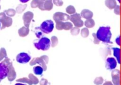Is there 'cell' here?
Masks as SVG:
<instances>
[{"label": "cell", "mask_w": 121, "mask_h": 85, "mask_svg": "<svg viewBox=\"0 0 121 85\" xmlns=\"http://www.w3.org/2000/svg\"><path fill=\"white\" fill-rule=\"evenodd\" d=\"M64 25H65V22L63 21H59L56 22V29L57 30H63L64 29Z\"/></svg>", "instance_id": "28"}, {"label": "cell", "mask_w": 121, "mask_h": 85, "mask_svg": "<svg viewBox=\"0 0 121 85\" xmlns=\"http://www.w3.org/2000/svg\"><path fill=\"white\" fill-rule=\"evenodd\" d=\"M96 35L98 39L104 43H112V42H111L112 33L111 32V28L109 27H100Z\"/></svg>", "instance_id": "1"}, {"label": "cell", "mask_w": 121, "mask_h": 85, "mask_svg": "<svg viewBox=\"0 0 121 85\" xmlns=\"http://www.w3.org/2000/svg\"><path fill=\"white\" fill-rule=\"evenodd\" d=\"M35 1H37V2L38 3V4H39L41 3V2H44V1H46V0H35Z\"/></svg>", "instance_id": "43"}, {"label": "cell", "mask_w": 121, "mask_h": 85, "mask_svg": "<svg viewBox=\"0 0 121 85\" xmlns=\"http://www.w3.org/2000/svg\"><path fill=\"white\" fill-rule=\"evenodd\" d=\"M70 33L72 35H78L80 32V29L78 27H74L70 29Z\"/></svg>", "instance_id": "30"}, {"label": "cell", "mask_w": 121, "mask_h": 85, "mask_svg": "<svg viewBox=\"0 0 121 85\" xmlns=\"http://www.w3.org/2000/svg\"><path fill=\"white\" fill-rule=\"evenodd\" d=\"M40 58L41 59H43V60L44 61L46 64H47L48 63V57L47 56H46V55H43Z\"/></svg>", "instance_id": "40"}, {"label": "cell", "mask_w": 121, "mask_h": 85, "mask_svg": "<svg viewBox=\"0 0 121 85\" xmlns=\"http://www.w3.org/2000/svg\"><path fill=\"white\" fill-rule=\"evenodd\" d=\"M70 19V16L67 14H65L61 12H56L53 15V19L56 21V22L59 21H66Z\"/></svg>", "instance_id": "6"}, {"label": "cell", "mask_w": 121, "mask_h": 85, "mask_svg": "<svg viewBox=\"0 0 121 85\" xmlns=\"http://www.w3.org/2000/svg\"><path fill=\"white\" fill-rule=\"evenodd\" d=\"M58 43V39L56 36H53L51 38V46L52 47H55Z\"/></svg>", "instance_id": "29"}, {"label": "cell", "mask_w": 121, "mask_h": 85, "mask_svg": "<svg viewBox=\"0 0 121 85\" xmlns=\"http://www.w3.org/2000/svg\"><path fill=\"white\" fill-rule=\"evenodd\" d=\"M112 49L113 51V55L117 58V61L118 62V63H121V49L118 48H112Z\"/></svg>", "instance_id": "15"}, {"label": "cell", "mask_w": 121, "mask_h": 85, "mask_svg": "<svg viewBox=\"0 0 121 85\" xmlns=\"http://www.w3.org/2000/svg\"><path fill=\"white\" fill-rule=\"evenodd\" d=\"M35 31H35V35H36V36H37L38 38H40L43 35L42 31L40 30V27H39V28H38V27L37 28H35Z\"/></svg>", "instance_id": "34"}, {"label": "cell", "mask_w": 121, "mask_h": 85, "mask_svg": "<svg viewBox=\"0 0 121 85\" xmlns=\"http://www.w3.org/2000/svg\"><path fill=\"white\" fill-rule=\"evenodd\" d=\"M47 84H48V81L46 79H42L40 81V85H47Z\"/></svg>", "instance_id": "39"}, {"label": "cell", "mask_w": 121, "mask_h": 85, "mask_svg": "<svg viewBox=\"0 0 121 85\" xmlns=\"http://www.w3.org/2000/svg\"><path fill=\"white\" fill-rule=\"evenodd\" d=\"M120 6L117 5L114 8V12L117 15H120Z\"/></svg>", "instance_id": "36"}, {"label": "cell", "mask_w": 121, "mask_h": 85, "mask_svg": "<svg viewBox=\"0 0 121 85\" xmlns=\"http://www.w3.org/2000/svg\"><path fill=\"white\" fill-rule=\"evenodd\" d=\"M8 73L7 77H8V79L9 82H12V81H14L15 79L16 78L17 74L15 71L14 67H13V65L12 62H11L8 66Z\"/></svg>", "instance_id": "8"}, {"label": "cell", "mask_w": 121, "mask_h": 85, "mask_svg": "<svg viewBox=\"0 0 121 85\" xmlns=\"http://www.w3.org/2000/svg\"><path fill=\"white\" fill-rule=\"evenodd\" d=\"M66 12L68 14L70 15H72V14H74V13H76V9L72 5H69L66 8Z\"/></svg>", "instance_id": "25"}, {"label": "cell", "mask_w": 121, "mask_h": 85, "mask_svg": "<svg viewBox=\"0 0 121 85\" xmlns=\"http://www.w3.org/2000/svg\"><path fill=\"white\" fill-rule=\"evenodd\" d=\"M1 80H0V82H1Z\"/></svg>", "instance_id": "49"}, {"label": "cell", "mask_w": 121, "mask_h": 85, "mask_svg": "<svg viewBox=\"0 0 121 85\" xmlns=\"http://www.w3.org/2000/svg\"><path fill=\"white\" fill-rule=\"evenodd\" d=\"M27 4H19L16 8V12L18 14H21L27 8Z\"/></svg>", "instance_id": "22"}, {"label": "cell", "mask_w": 121, "mask_h": 85, "mask_svg": "<svg viewBox=\"0 0 121 85\" xmlns=\"http://www.w3.org/2000/svg\"><path fill=\"white\" fill-rule=\"evenodd\" d=\"M73 28V24L71 22H65V25H64V29L65 30H70Z\"/></svg>", "instance_id": "32"}, {"label": "cell", "mask_w": 121, "mask_h": 85, "mask_svg": "<svg viewBox=\"0 0 121 85\" xmlns=\"http://www.w3.org/2000/svg\"><path fill=\"white\" fill-rule=\"evenodd\" d=\"M105 5L110 9H114L115 7L117 5V1L116 0H106Z\"/></svg>", "instance_id": "16"}, {"label": "cell", "mask_w": 121, "mask_h": 85, "mask_svg": "<svg viewBox=\"0 0 121 85\" xmlns=\"http://www.w3.org/2000/svg\"><path fill=\"white\" fill-rule=\"evenodd\" d=\"M15 85H27L24 84V83H19V82H18V83H17Z\"/></svg>", "instance_id": "45"}, {"label": "cell", "mask_w": 121, "mask_h": 85, "mask_svg": "<svg viewBox=\"0 0 121 85\" xmlns=\"http://www.w3.org/2000/svg\"><path fill=\"white\" fill-rule=\"evenodd\" d=\"M117 66V61L114 58H108L106 60V68L108 70H114Z\"/></svg>", "instance_id": "7"}, {"label": "cell", "mask_w": 121, "mask_h": 85, "mask_svg": "<svg viewBox=\"0 0 121 85\" xmlns=\"http://www.w3.org/2000/svg\"><path fill=\"white\" fill-rule=\"evenodd\" d=\"M53 3L57 7L62 6L63 4V2L62 1V0H53Z\"/></svg>", "instance_id": "35"}, {"label": "cell", "mask_w": 121, "mask_h": 85, "mask_svg": "<svg viewBox=\"0 0 121 85\" xmlns=\"http://www.w3.org/2000/svg\"><path fill=\"white\" fill-rule=\"evenodd\" d=\"M8 73V67L2 62L0 63V80H2L7 77Z\"/></svg>", "instance_id": "12"}, {"label": "cell", "mask_w": 121, "mask_h": 85, "mask_svg": "<svg viewBox=\"0 0 121 85\" xmlns=\"http://www.w3.org/2000/svg\"><path fill=\"white\" fill-rule=\"evenodd\" d=\"M81 16L80 14H78V13H74V14H72L71 16H70L69 19L72 21L73 23H74L76 21H79V20L81 19Z\"/></svg>", "instance_id": "20"}, {"label": "cell", "mask_w": 121, "mask_h": 85, "mask_svg": "<svg viewBox=\"0 0 121 85\" xmlns=\"http://www.w3.org/2000/svg\"><path fill=\"white\" fill-rule=\"evenodd\" d=\"M4 12L5 14V15L7 16H9V17H12V16H14V15L16 14V11L14 10V9H7V10L5 11Z\"/></svg>", "instance_id": "23"}, {"label": "cell", "mask_w": 121, "mask_h": 85, "mask_svg": "<svg viewBox=\"0 0 121 85\" xmlns=\"http://www.w3.org/2000/svg\"><path fill=\"white\" fill-rule=\"evenodd\" d=\"M74 23V25L75 26V27H78V28H80V27H82L84 25L83 21L82 19L79 20V21H76V22H74V23Z\"/></svg>", "instance_id": "33"}, {"label": "cell", "mask_w": 121, "mask_h": 85, "mask_svg": "<svg viewBox=\"0 0 121 85\" xmlns=\"http://www.w3.org/2000/svg\"><path fill=\"white\" fill-rule=\"evenodd\" d=\"M40 30L45 34H50L54 29V23L52 20H47L43 22L40 27Z\"/></svg>", "instance_id": "3"}, {"label": "cell", "mask_w": 121, "mask_h": 85, "mask_svg": "<svg viewBox=\"0 0 121 85\" xmlns=\"http://www.w3.org/2000/svg\"><path fill=\"white\" fill-rule=\"evenodd\" d=\"M92 36H93V38H94V41H93V42H94L95 44H99V43H100V41L98 39L96 34L93 33V34H92Z\"/></svg>", "instance_id": "37"}, {"label": "cell", "mask_w": 121, "mask_h": 85, "mask_svg": "<svg viewBox=\"0 0 121 85\" xmlns=\"http://www.w3.org/2000/svg\"><path fill=\"white\" fill-rule=\"evenodd\" d=\"M53 7V3L52 0H47L44 2V9L46 11L52 10Z\"/></svg>", "instance_id": "17"}, {"label": "cell", "mask_w": 121, "mask_h": 85, "mask_svg": "<svg viewBox=\"0 0 121 85\" xmlns=\"http://www.w3.org/2000/svg\"><path fill=\"white\" fill-rule=\"evenodd\" d=\"M7 57V52L4 48H2L0 49V61H2L4 58Z\"/></svg>", "instance_id": "26"}, {"label": "cell", "mask_w": 121, "mask_h": 85, "mask_svg": "<svg viewBox=\"0 0 121 85\" xmlns=\"http://www.w3.org/2000/svg\"><path fill=\"white\" fill-rule=\"evenodd\" d=\"M115 41H116V42H117V44L118 45H120V36H118V38H117V39H116V40H115Z\"/></svg>", "instance_id": "41"}, {"label": "cell", "mask_w": 121, "mask_h": 85, "mask_svg": "<svg viewBox=\"0 0 121 85\" xmlns=\"http://www.w3.org/2000/svg\"><path fill=\"white\" fill-rule=\"evenodd\" d=\"M89 35V31L88 28H84L81 30V35L83 38H87Z\"/></svg>", "instance_id": "27"}, {"label": "cell", "mask_w": 121, "mask_h": 85, "mask_svg": "<svg viewBox=\"0 0 121 85\" xmlns=\"http://www.w3.org/2000/svg\"><path fill=\"white\" fill-rule=\"evenodd\" d=\"M0 28H1V23H0Z\"/></svg>", "instance_id": "47"}, {"label": "cell", "mask_w": 121, "mask_h": 85, "mask_svg": "<svg viewBox=\"0 0 121 85\" xmlns=\"http://www.w3.org/2000/svg\"><path fill=\"white\" fill-rule=\"evenodd\" d=\"M104 82V79L102 77H98L95 79L94 83L96 85H101Z\"/></svg>", "instance_id": "31"}, {"label": "cell", "mask_w": 121, "mask_h": 85, "mask_svg": "<svg viewBox=\"0 0 121 85\" xmlns=\"http://www.w3.org/2000/svg\"><path fill=\"white\" fill-rule=\"evenodd\" d=\"M29 34V29L26 27H22L18 30V34L21 37H25Z\"/></svg>", "instance_id": "14"}, {"label": "cell", "mask_w": 121, "mask_h": 85, "mask_svg": "<svg viewBox=\"0 0 121 85\" xmlns=\"http://www.w3.org/2000/svg\"><path fill=\"white\" fill-rule=\"evenodd\" d=\"M28 78L31 80V81L33 83V85H37L39 83V81L37 77H35L33 74H29V75H28Z\"/></svg>", "instance_id": "24"}, {"label": "cell", "mask_w": 121, "mask_h": 85, "mask_svg": "<svg viewBox=\"0 0 121 85\" xmlns=\"http://www.w3.org/2000/svg\"><path fill=\"white\" fill-rule=\"evenodd\" d=\"M80 15L81 17H83V18L86 19L92 18L93 16V12L89 10V9H83V10H82Z\"/></svg>", "instance_id": "13"}, {"label": "cell", "mask_w": 121, "mask_h": 85, "mask_svg": "<svg viewBox=\"0 0 121 85\" xmlns=\"http://www.w3.org/2000/svg\"><path fill=\"white\" fill-rule=\"evenodd\" d=\"M34 45L39 50H47L50 48V40L47 37H43L37 42H34Z\"/></svg>", "instance_id": "2"}, {"label": "cell", "mask_w": 121, "mask_h": 85, "mask_svg": "<svg viewBox=\"0 0 121 85\" xmlns=\"http://www.w3.org/2000/svg\"><path fill=\"white\" fill-rule=\"evenodd\" d=\"M33 72H34L35 75L42 76L44 70L42 67L40 66H35L33 68Z\"/></svg>", "instance_id": "18"}, {"label": "cell", "mask_w": 121, "mask_h": 85, "mask_svg": "<svg viewBox=\"0 0 121 85\" xmlns=\"http://www.w3.org/2000/svg\"><path fill=\"white\" fill-rule=\"evenodd\" d=\"M33 16H34V14L31 12L28 11L24 13L23 16H22V19H23L24 24L25 27H27V28L29 27L31 21L33 18Z\"/></svg>", "instance_id": "9"}, {"label": "cell", "mask_w": 121, "mask_h": 85, "mask_svg": "<svg viewBox=\"0 0 121 85\" xmlns=\"http://www.w3.org/2000/svg\"><path fill=\"white\" fill-rule=\"evenodd\" d=\"M0 9H1V6H0Z\"/></svg>", "instance_id": "48"}, {"label": "cell", "mask_w": 121, "mask_h": 85, "mask_svg": "<svg viewBox=\"0 0 121 85\" xmlns=\"http://www.w3.org/2000/svg\"><path fill=\"white\" fill-rule=\"evenodd\" d=\"M31 60V56L28 54L21 52L16 56V61L20 63H27Z\"/></svg>", "instance_id": "5"}, {"label": "cell", "mask_w": 121, "mask_h": 85, "mask_svg": "<svg viewBox=\"0 0 121 85\" xmlns=\"http://www.w3.org/2000/svg\"><path fill=\"white\" fill-rule=\"evenodd\" d=\"M0 23H2V29L6 27H9L13 24V19L7 16L4 12L0 13Z\"/></svg>", "instance_id": "4"}, {"label": "cell", "mask_w": 121, "mask_h": 85, "mask_svg": "<svg viewBox=\"0 0 121 85\" xmlns=\"http://www.w3.org/2000/svg\"><path fill=\"white\" fill-rule=\"evenodd\" d=\"M84 25L86 26L87 28H91L94 27L95 25V22L92 18L88 19H86V21L84 23Z\"/></svg>", "instance_id": "19"}, {"label": "cell", "mask_w": 121, "mask_h": 85, "mask_svg": "<svg viewBox=\"0 0 121 85\" xmlns=\"http://www.w3.org/2000/svg\"><path fill=\"white\" fill-rule=\"evenodd\" d=\"M111 76L113 85H120V71L119 70H113L111 73Z\"/></svg>", "instance_id": "11"}, {"label": "cell", "mask_w": 121, "mask_h": 85, "mask_svg": "<svg viewBox=\"0 0 121 85\" xmlns=\"http://www.w3.org/2000/svg\"><path fill=\"white\" fill-rule=\"evenodd\" d=\"M103 85H113V84L111 82H109V81H108V82H105V83Z\"/></svg>", "instance_id": "42"}, {"label": "cell", "mask_w": 121, "mask_h": 85, "mask_svg": "<svg viewBox=\"0 0 121 85\" xmlns=\"http://www.w3.org/2000/svg\"><path fill=\"white\" fill-rule=\"evenodd\" d=\"M28 1H30V0H20V2H22V3H26V2H28Z\"/></svg>", "instance_id": "44"}, {"label": "cell", "mask_w": 121, "mask_h": 85, "mask_svg": "<svg viewBox=\"0 0 121 85\" xmlns=\"http://www.w3.org/2000/svg\"><path fill=\"white\" fill-rule=\"evenodd\" d=\"M118 1L119 2H121V0H118Z\"/></svg>", "instance_id": "46"}, {"label": "cell", "mask_w": 121, "mask_h": 85, "mask_svg": "<svg viewBox=\"0 0 121 85\" xmlns=\"http://www.w3.org/2000/svg\"><path fill=\"white\" fill-rule=\"evenodd\" d=\"M35 64H39L40 66H41L43 69L44 71H46L47 70V65H46V63H45L44 61L43 60V59H41V58H34L33 59L31 60V61L30 63V65L31 66L35 65Z\"/></svg>", "instance_id": "10"}, {"label": "cell", "mask_w": 121, "mask_h": 85, "mask_svg": "<svg viewBox=\"0 0 121 85\" xmlns=\"http://www.w3.org/2000/svg\"><path fill=\"white\" fill-rule=\"evenodd\" d=\"M38 5L39 4H38V3L37 2V1L35 0H33L31 3V7L33 8H35L38 7Z\"/></svg>", "instance_id": "38"}, {"label": "cell", "mask_w": 121, "mask_h": 85, "mask_svg": "<svg viewBox=\"0 0 121 85\" xmlns=\"http://www.w3.org/2000/svg\"><path fill=\"white\" fill-rule=\"evenodd\" d=\"M17 82H19V83H27L29 85H32L33 83L31 81V80L29 78H27V77H23V78L18 79L17 80Z\"/></svg>", "instance_id": "21"}]
</instances>
